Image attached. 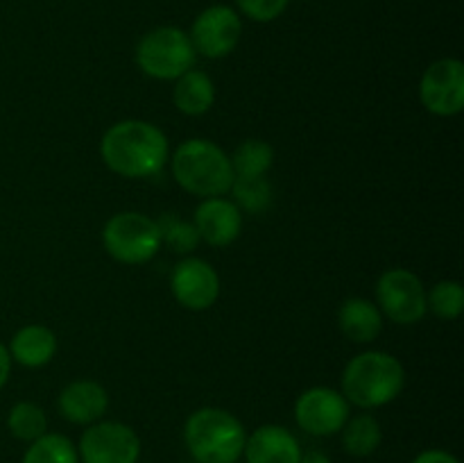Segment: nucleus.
Segmentation results:
<instances>
[{"instance_id": "obj_1", "label": "nucleus", "mask_w": 464, "mask_h": 463, "mask_svg": "<svg viewBox=\"0 0 464 463\" xmlns=\"http://www.w3.org/2000/svg\"><path fill=\"white\" fill-rule=\"evenodd\" d=\"M100 154L109 171L139 180L161 172L170 159V143L157 125L148 121H121L104 132Z\"/></svg>"}, {"instance_id": "obj_2", "label": "nucleus", "mask_w": 464, "mask_h": 463, "mask_svg": "<svg viewBox=\"0 0 464 463\" xmlns=\"http://www.w3.org/2000/svg\"><path fill=\"white\" fill-rule=\"evenodd\" d=\"M406 370L394 354L383 350L356 354L344 366L343 395L358 409H379L401 395Z\"/></svg>"}, {"instance_id": "obj_3", "label": "nucleus", "mask_w": 464, "mask_h": 463, "mask_svg": "<svg viewBox=\"0 0 464 463\" xmlns=\"http://www.w3.org/2000/svg\"><path fill=\"white\" fill-rule=\"evenodd\" d=\"M168 162L177 184L202 200L229 193L236 180L229 154L208 139L184 141Z\"/></svg>"}, {"instance_id": "obj_4", "label": "nucleus", "mask_w": 464, "mask_h": 463, "mask_svg": "<svg viewBox=\"0 0 464 463\" xmlns=\"http://www.w3.org/2000/svg\"><path fill=\"white\" fill-rule=\"evenodd\" d=\"M245 440L243 422L225 409H198L184 425L186 449L198 463H238Z\"/></svg>"}, {"instance_id": "obj_5", "label": "nucleus", "mask_w": 464, "mask_h": 463, "mask_svg": "<svg viewBox=\"0 0 464 463\" xmlns=\"http://www.w3.org/2000/svg\"><path fill=\"white\" fill-rule=\"evenodd\" d=\"M195 57L190 36L172 25L154 27L136 45V64L154 80H177L193 68Z\"/></svg>"}, {"instance_id": "obj_6", "label": "nucleus", "mask_w": 464, "mask_h": 463, "mask_svg": "<svg viewBox=\"0 0 464 463\" xmlns=\"http://www.w3.org/2000/svg\"><path fill=\"white\" fill-rule=\"evenodd\" d=\"M104 250L118 263L139 266L157 257L161 248L157 221L139 212H121L107 221L102 230Z\"/></svg>"}, {"instance_id": "obj_7", "label": "nucleus", "mask_w": 464, "mask_h": 463, "mask_svg": "<svg viewBox=\"0 0 464 463\" xmlns=\"http://www.w3.org/2000/svg\"><path fill=\"white\" fill-rule=\"evenodd\" d=\"M379 311L397 325H415L429 313L426 286L406 268H390L376 281Z\"/></svg>"}, {"instance_id": "obj_8", "label": "nucleus", "mask_w": 464, "mask_h": 463, "mask_svg": "<svg viewBox=\"0 0 464 463\" xmlns=\"http://www.w3.org/2000/svg\"><path fill=\"white\" fill-rule=\"evenodd\" d=\"M77 454L80 463H139L140 438L125 422L98 420L82 434Z\"/></svg>"}, {"instance_id": "obj_9", "label": "nucleus", "mask_w": 464, "mask_h": 463, "mask_svg": "<svg viewBox=\"0 0 464 463\" xmlns=\"http://www.w3.org/2000/svg\"><path fill=\"white\" fill-rule=\"evenodd\" d=\"M188 36L195 53L208 59H222L238 45L243 36V21L229 5H211L198 14Z\"/></svg>"}, {"instance_id": "obj_10", "label": "nucleus", "mask_w": 464, "mask_h": 463, "mask_svg": "<svg viewBox=\"0 0 464 463\" xmlns=\"http://www.w3.org/2000/svg\"><path fill=\"white\" fill-rule=\"evenodd\" d=\"M420 100L435 116H456L464 109V64L444 57L430 64L420 80Z\"/></svg>"}, {"instance_id": "obj_11", "label": "nucleus", "mask_w": 464, "mask_h": 463, "mask_svg": "<svg viewBox=\"0 0 464 463\" xmlns=\"http://www.w3.org/2000/svg\"><path fill=\"white\" fill-rule=\"evenodd\" d=\"M349 407L340 390L331 386H313L295 402V420L311 436L338 434L349 420Z\"/></svg>"}, {"instance_id": "obj_12", "label": "nucleus", "mask_w": 464, "mask_h": 463, "mask_svg": "<svg viewBox=\"0 0 464 463\" xmlns=\"http://www.w3.org/2000/svg\"><path fill=\"white\" fill-rule=\"evenodd\" d=\"M170 289L177 302L190 311H204L220 298V277L216 268L199 257H186L170 275Z\"/></svg>"}, {"instance_id": "obj_13", "label": "nucleus", "mask_w": 464, "mask_h": 463, "mask_svg": "<svg viewBox=\"0 0 464 463\" xmlns=\"http://www.w3.org/2000/svg\"><path fill=\"white\" fill-rule=\"evenodd\" d=\"M193 225L198 230L199 241L213 245V248H225L231 245L243 232V212L236 207V202L227 198H204L199 207L195 209Z\"/></svg>"}, {"instance_id": "obj_14", "label": "nucleus", "mask_w": 464, "mask_h": 463, "mask_svg": "<svg viewBox=\"0 0 464 463\" xmlns=\"http://www.w3.org/2000/svg\"><path fill=\"white\" fill-rule=\"evenodd\" d=\"M57 409L62 418H66L72 425H93L102 420L109 409V395L102 384L93 379L71 381L66 389L59 393Z\"/></svg>"}, {"instance_id": "obj_15", "label": "nucleus", "mask_w": 464, "mask_h": 463, "mask_svg": "<svg viewBox=\"0 0 464 463\" xmlns=\"http://www.w3.org/2000/svg\"><path fill=\"white\" fill-rule=\"evenodd\" d=\"M243 457L247 463H299L302 445L285 427L263 425L247 436Z\"/></svg>"}, {"instance_id": "obj_16", "label": "nucleus", "mask_w": 464, "mask_h": 463, "mask_svg": "<svg viewBox=\"0 0 464 463\" xmlns=\"http://www.w3.org/2000/svg\"><path fill=\"white\" fill-rule=\"evenodd\" d=\"M7 350L12 361L25 368H41L57 354V336L44 325H25L14 334Z\"/></svg>"}, {"instance_id": "obj_17", "label": "nucleus", "mask_w": 464, "mask_h": 463, "mask_svg": "<svg viewBox=\"0 0 464 463\" xmlns=\"http://www.w3.org/2000/svg\"><path fill=\"white\" fill-rule=\"evenodd\" d=\"M338 327L353 343H372L383 330V313L372 300L349 298L338 311Z\"/></svg>"}, {"instance_id": "obj_18", "label": "nucleus", "mask_w": 464, "mask_h": 463, "mask_svg": "<svg viewBox=\"0 0 464 463\" xmlns=\"http://www.w3.org/2000/svg\"><path fill=\"white\" fill-rule=\"evenodd\" d=\"M172 103L186 116H202L216 103V84L204 71H186L175 80Z\"/></svg>"}, {"instance_id": "obj_19", "label": "nucleus", "mask_w": 464, "mask_h": 463, "mask_svg": "<svg viewBox=\"0 0 464 463\" xmlns=\"http://www.w3.org/2000/svg\"><path fill=\"white\" fill-rule=\"evenodd\" d=\"M340 431H343L344 452L356 458L372 457L383 440V429L372 413H358L353 418L349 416V420L344 422Z\"/></svg>"}, {"instance_id": "obj_20", "label": "nucleus", "mask_w": 464, "mask_h": 463, "mask_svg": "<svg viewBox=\"0 0 464 463\" xmlns=\"http://www.w3.org/2000/svg\"><path fill=\"white\" fill-rule=\"evenodd\" d=\"M234 177H263L275 163V150L267 141L247 139L231 154Z\"/></svg>"}, {"instance_id": "obj_21", "label": "nucleus", "mask_w": 464, "mask_h": 463, "mask_svg": "<svg viewBox=\"0 0 464 463\" xmlns=\"http://www.w3.org/2000/svg\"><path fill=\"white\" fill-rule=\"evenodd\" d=\"M21 463H80V454L68 436L45 431L41 438L32 440Z\"/></svg>"}, {"instance_id": "obj_22", "label": "nucleus", "mask_w": 464, "mask_h": 463, "mask_svg": "<svg viewBox=\"0 0 464 463\" xmlns=\"http://www.w3.org/2000/svg\"><path fill=\"white\" fill-rule=\"evenodd\" d=\"M7 429L14 438L32 443V440L41 438L48 431V416H45L39 404L16 402L9 409Z\"/></svg>"}, {"instance_id": "obj_23", "label": "nucleus", "mask_w": 464, "mask_h": 463, "mask_svg": "<svg viewBox=\"0 0 464 463\" xmlns=\"http://www.w3.org/2000/svg\"><path fill=\"white\" fill-rule=\"evenodd\" d=\"M161 245L177 254H190L199 245V234L193 222L175 216V213H163L157 221Z\"/></svg>"}, {"instance_id": "obj_24", "label": "nucleus", "mask_w": 464, "mask_h": 463, "mask_svg": "<svg viewBox=\"0 0 464 463\" xmlns=\"http://www.w3.org/2000/svg\"><path fill=\"white\" fill-rule=\"evenodd\" d=\"M231 193L240 212L261 213L272 204V186L266 177H236Z\"/></svg>"}, {"instance_id": "obj_25", "label": "nucleus", "mask_w": 464, "mask_h": 463, "mask_svg": "<svg viewBox=\"0 0 464 463\" xmlns=\"http://www.w3.org/2000/svg\"><path fill=\"white\" fill-rule=\"evenodd\" d=\"M429 309L442 320H456L464 311V289L460 281L442 280L426 293Z\"/></svg>"}, {"instance_id": "obj_26", "label": "nucleus", "mask_w": 464, "mask_h": 463, "mask_svg": "<svg viewBox=\"0 0 464 463\" xmlns=\"http://www.w3.org/2000/svg\"><path fill=\"white\" fill-rule=\"evenodd\" d=\"M290 0H236L240 12L256 23H270L285 12Z\"/></svg>"}, {"instance_id": "obj_27", "label": "nucleus", "mask_w": 464, "mask_h": 463, "mask_svg": "<svg viewBox=\"0 0 464 463\" xmlns=\"http://www.w3.org/2000/svg\"><path fill=\"white\" fill-rule=\"evenodd\" d=\"M412 463H460L458 457H453L447 449H424L412 458Z\"/></svg>"}, {"instance_id": "obj_28", "label": "nucleus", "mask_w": 464, "mask_h": 463, "mask_svg": "<svg viewBox=\"0 0 464 463\" xmlns=\"http://www.w3.org/2000/svg\"><path fill=\"white\" fill-rule=\"evenodd\" d=\"M9 372H12V357H9L7 345L0 343V389H3V386L7 384Z\"/></svg>"}, {"instance_id": "obj_29", "label": "nucleus", "mask_w": 464, "mask_h": 463, "mask_svg": "<svg viewBox=\"0 0 464 463\" xmlns=\"http://www.w3.org/2000/svg\"><path fill=\"white\" fill-rule=\"evenodd\" d=\"M299 463H334V461H331L329 454L322 452V449H308V452H302Z\"/></svg>"}]
</instances>
